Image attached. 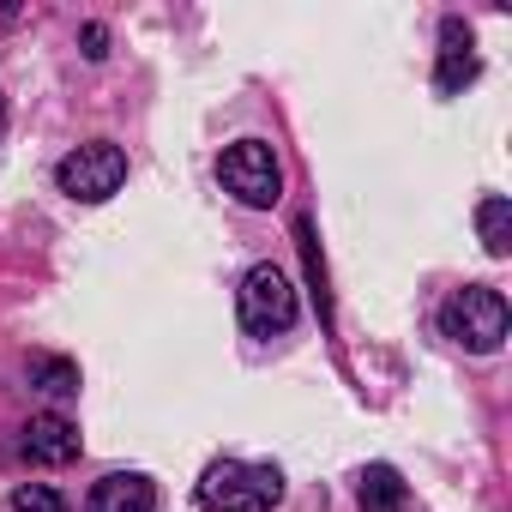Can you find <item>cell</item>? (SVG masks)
<instances>
[{
    "label": "cell",
    "instance_id": "14",
    "mask_svg": "<svg viewBox=\"0 0 512 512\" xmlns=\"http://www.w3.org/2000/svg\"><path fill=\"white\" fill-rule=\"evenodd\" d=\"M0 133H7V97H0Z\"/></svg>",
    "mask_w": 512,
    "mask_h": 512
},
{
    "label": "cell",
    "instance_id": "4",
    "mask_svg": "<svg viewBox=\"0 0 512 512\" xmlns=\"http://www.w3.org/2000/svg\"><path fill=\"white\" fill-rule=\"evenodd\" d=\"M55 181H61V193H73V199H85V205H103V199L121 193V181H127V151L109 145V139H91V145H79V151L61 157Z\"/></svg>",
    "mask_w": 512,
    "mask_h": 512
},
{
    "label": "cell",
    "instance_id": "9",
    "mask_svg": "<svg viewBox=\"0 0 512 512\" xmlns=\"http://www.w3.org/2000/svg\"><path fill=\"white\" fill-rule=\"evenodd\" d=\"M362 512H404V476L392 464L362 470Z\"/></svg>",
    "mask_w": 512,
    "mask_h": 512
},
{
    "label": "cell",
    "instance_id": "2",
    "mask_svg": "<svg viewBox=\"0 0 512 512\" xmlns=\"http://www.w3.org/2000/svg\"><path fill=\"white\" fill-rule=\"evenodd\" d=\"M440 326H446L452 344L488 356V350H500V338H506V296L488 290V284H464V290L440 308Z\"/></svg>",
    "mask_w": 512,
    "mask_h": 512
},
{
    "label": "cell",
    "instance_id": "10",
    "mask_svg": "<svg viewBox=\"0 0 512 512\" xmlns=\"http://www.w3.org/2000/svg\"><path fill=\"white\" fill-rule=\"evenodd\" d=\"M476 229H482V247L494 253V260H506V253H512V205L500 193H488L476 205Z\"/></svg>",
    "mask_w": 512,
    "mask_h": 512
},
{
    "label": "cell",
    "instance_id": "8",
    "mask_svg": "<svg viewBox=\"0 0 512 512\" xmlns=\"http://www.w3.org/2000/svg\"><path fill=\"white\" fill-rule=\"evenodd\" d=\"M85 512H157V488H151V476H139V470L103 476V482L91 488Z\"/></svg>",
    "mask_w": 512,
    "mask_h": 512
},
{
    "label": "cell",
    "instance_id": "12",
    "mask_svg": "<svg viewBox=\"0 0 512 512\" xmlns=\"http://www.w3.org/2000/svg\"><path fill=\"white\" fill-rule=\"evenodd\" d=\"M13 512H67V500H61L55 488H43V482H25V488L13 494Z\"/></svg>",
    "mask_w": 512,
    "mask_h": 512
},
{
    "label": "cell",
    "instance_id": "6",
    "mask_svg": "<svg viewBox=\"0 0 512 512\" xmlns=\"http://www.w3.org/2000/svg\"><path fill=\"white\" fill-rule=\"evenodd\" d=\"M476 73H482V61H476L470 31H464L458 19H446V25H440V73H434V91H440V97H458Z\"/></svg>",
    "mask_w": 512,
    "mask_h": 512
},
{
    "label": "cell",
    "instance_id": "11",
    "mask_svg": "<svg viewBox=\"0 0 512 512\" xmlns=\"http://www.w3.org/2000/svg\"><path fill=\"white\" fill-rule=\"evenodd\" d=\"M31 386H43L55 398H73L79 392V362H67V356H31Z\"/></svg>",
    "mask_w": 512,
    "mask_h": 512
},
{
    "label": "cell",
    "instance_id": "7",
    "mask_svg": "<svg viewBox=\"0 0 512 512\" xmlns=\"http://www.w3.org/2000/svg\"><path fill=\"white\" fill-rule=\"evenodd\" d=\"M19 446H25L31 464H73V458H79V428L49 410V416H31V428H25Z\"/></svg>",
    "mask_w": 512,
    "mask_h": 512
},
{
    "label": "cell",
    "instance_id": "13",
    "mask_svg": "<svg viewBox=\"0 0 512 512\" xmlns=\"http://www.w3.org/2000/svg\"><path fill=\"white\" fill-rule=\"evenodd\" d=\"M79 43H85V55H91V61H103V55H109V31H103V25H85V31H79Z\"/></svg>",
    "mask_w": 512,
    "mask_h": 512
},
{
    "label": "cell",
    "instance_id": "3",
    "mask_svg": "<svg viewBox=\"0 0 512 512\" xmlns=\"http://www.w3.org/2000/svg\"><path fill=\"white\" fill-rule=\"evenodd\" d=\"M235 308H241V326L253 338H272V332H290L296 326V290L278 266H253L235 290Z\"/></svg>",
    "mask_w": 512,
    "mask_h": 512
},
{
    "label": "cell",
    "instance_id": "1",
    "mask_svg": "<svg viewBox=\"0 0 512 512\" xmlns=\"http://www.w3.org/2000/svg\"><path fill=\"white\" fill-rule=\"evenodd\" d=\"M284 494V476L278 464H241V458H223L199 476V506L205 512H272Z\"/></svg>",
    "mask_w": 512,
    "mask_h": 512
},
{
    "label": "cell",
    "instance_id": "5",
    "mask_svg": "<svg viewBox=\"0 0 512 512\" xmlns=\"http://www.w3.org/2000/svg\"><path fill=\"white\" fill-rule=\"evenodd\" d=\"M217 175H223V187H229L241 205H260V211L278 205V193H284V169H278L272 145H260V139H235V145L223 151Z\"/></svg>",
    "mask_w": 512,
    "mask_h": 512
}]
</instances>
